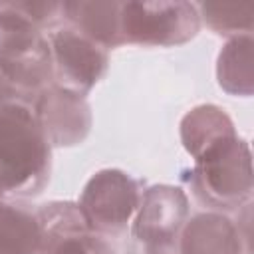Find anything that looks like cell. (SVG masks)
I'll return each instance as SVG.
<instances>
[{"mask_svg":"<svg viewBox=\"0 0 254 254\" xmlns=\"http://www.w3.org/2000/svg\"><path fill=\"white\" fill-rule=\"evenodd\" d=\"M139 200V181L119 169H103L87 181L77 206L93 232L117 236L137 212Z\"/></svg>","mask_w":254,"mask_h":254,"instance_id":"8992f818","label":"cell"},{"mask_svg":"<svg viewBox=\"0 0 254 254\" xmlns=\"http://www.w3.org/2000/svg\"><path fill=\"white\" fill-rule=\"evenodd\" d=\"M179 254H250V230L224 212H196L181 230Z\"/></svg>","mask_w":254,"mask_h":254,"instance_id":"30bf717a","label":"cell"},{"mask_svg":"<svg viewBox=\"0 0 254 254\" xmlns=\"http://www.w3.org/2000/svg\"><path fill=\"white\" fill-rule=\"evenodd\" d=\"M218 85L230 95L248 97L254 91L252 69V34L234 36L218 54L216 64Z\"/></svg>","mask_w":254,"mask_h":254,"instance_id":"4fadbf2b","label":"cell"},{"mask_svg":"<svg viewBox=\"0 0 254 254\" xmlns=\"http://www.w3.org/2000/svg\"><path fill=\"white\" fill-rule=\"evenodd\" d=\"M38 240L36 208L22 200H0V254H34Z\"/></svg>","mask_w":254,"mask_h":254,"instance_id":"7c38bea8","label":"cell"},{"mask_svg":"<svg viewBox=\"0 0 254 254\" xmlns=\"http://www.w3.org/2000/svg\"><path fill=\"white\" fill-rule=\"evenodd\" d=\"M194 159L189 183L196 200L204 206L236 210L252 198V153L250 145L238 135L224 137Z\"/></svg>","mask_w":254,"mask_h":254,"instance_id":"7a4b0ae2","label":"cell"},{"mask_svg":"<svg viewBox=\"0 0 254 254\" xmlns=\"http://www.w3.org/2000/svg\"><path fill=\"white\" fill-rule=\"evenodd\" d=\"M6 103H26V101L22 99V95L18 93V89L0 71V105H6Z\"/></svg>","mask_w":254,"mask_h":254,"instance_id":"e0dca14e","label":"cell"},{"mask_svg":"<svg viewBox=\"0 0 254 254\" xmlns=\"http://www.w3.org/2000/svg\"><path fill=\"white\" fill-rule=\"evenodd\" d=\"M48 42L58 87L85 95L107 71V50L65 22L50 32Z\"/></svg>","mask_w":254,"mask_h":254,"instance_id":"52a82bcc","label":"cell"},{"mask_svg":"<svg viewBox=\"0 0 254 254\" xmlns=\"http://www.w3.org/2000/svg\"><path fill=\"white\" fill-rule=\"evenodd\" d=\"M64 22L105 50L123 46L119 34L121 2H62Z\"/></svg>","mask_w":254,"mask_h":254,"instance_id":"8fae6325","label":"cell"},{"mask_svg":"<svg viewBox=\"0 0 254 254\" xmlns=\"http://www.w3.org/2000/svg\"><path fill=\"white\" fill-rule=\"evenodd\" d=\"M34 115L50 147L79 145L91 129V107L85 95L52 83L34 103Z\"/></svg>","mask_w":254,"mask_h":254,"instance_id":"9c48e42d","label":"cell"},{"mask_svg":"<svg viewBox=\"0 0 254 254\" xmlns=\"http://www.w3.org/2000/svg\"><path fill=\"white\" fill-rule=\"evenodd\" d=\"M200 16L190 2H121L119 34L123 44L179 46L198 34Z\"/></svg>","mask_w":254,"mask_h":254,"instance_id":"277c9868","label":"cell"},{"mask_svg":"<svg viewBox=\"0 0 254 254\" xmlns=\"http://www.w3.org/2000/svg\"><path fill=\"white\" fill-rule=\"evenodd\" d=\"M236 135L230 117L216 105H198L181 121V139L190 157H196L208 145Z\"/></svg>","mask_w":254,"mask_h":254,"instance_id":"5bb4252c","label":"cell"},{"mask_svg":"<svg viewBox=\"0 0 254 254\" xmlns=\"http://www.w3.org/2000/svg\"><path fill=\"white\" fill-rule=\"evenodd\" d=\"M64 22L62 2H0V26L24 30H54Z\"/></svg>","mask_w":254,"mask_h":254,"instance_id":"9a60e30c","label":"cell"},{"mask_svg":"<svg viewBox=\"0 0 254 254\" xmlns=\"http://www.w3.org/2000/svg\"><path fill=\"white\" fill-rule=\"evenodd\" d=\"M200 18L206 22V26L220 34V36H242L252 32V16L254 6L252 4H198Z\"/></svg>","mask_w":254,"mask_h":254,"instance_id":"2e32d148","label":"cell"},{"mask_svg":"<svg viewBox=\"0 0 254 254\" xmlns=\"http://www.w3.org/2000/svg\"><path fill=\"white\" fill-rule=\"evenodd\" d=\"M0 71L34 107L36 99L54 83L50 42L42 32L0 26Z\"/></svg>","mask_w":254,"mask_h":254,"instance_id":"5b68a950","label":"cell"},{"mask_svg":"<svg viewBox=\"0 0 254 254\" xmlns=\"http://www.w3.org/2000/svg\"><path fill=\"white\" fill-rule=\"evenodd\" d=\"M40 240L34 254H117L105 236L93 232L77 202L52 200L36 208Z\"/></svg>","mask_w":254,"mask_h":254,"instance_id":"ba28073f","label":"cell"},{"mask_svg":"<svg viewBox=\"0 0 254 254\" xmlns=\"http://www.w3.org/2000/svg\"><path fill=\"white\" fill-rule=\"evenodd\" d=\"M189 218L183 189L155 185L141 192L127 254H179L181 230Z\"/></svg>","mask_w":254,"mask_h":254,"instance_id":"3957f363","label":"cell"},{"mask_svg":"<svg viewBox=\"0 0 254 254\" xmlns=\"http://www.w3.org/2000/svg\"><path fill=\"white\" fill-rule=\"evenodd\" d=\"M52 147L26 103L0 105V200H20L44 190Z\"/></svg>","mask_w":254,"mask_h":254,"instance_id":"6da1fadb","label":"cell"}]
</instances>
